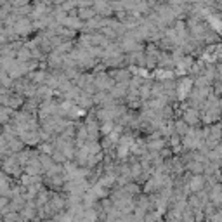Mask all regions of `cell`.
Masks as SVG:
<instances>
[{"label": "cell", "instance_id": "cell-1", "mask_svg": "<svg viewBox=\"0 0 222 222\" xmlns=\"http://www.w3.org/2000/svg\"><path fill=\"white\" fill-rule=\"evenodd\" d=\"M9 113H11L9 109H2V108H0V120H5V116H7Z\"/></svg>", "mask_w": 222, "mask_h": 222}]
</instances>
